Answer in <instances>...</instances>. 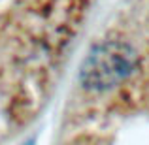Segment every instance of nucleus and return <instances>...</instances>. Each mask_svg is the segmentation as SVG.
Masks as SVG:
<instances>
[{
	"mask_svg": "<svg viewBox=\"0 0 149 145\" xmlns=\"http://www.w3.org/2000/svg\"><path fill=\"white\" fill-rule=\"evenodd\" d=\"M138 53L125 40H102L85 57L79 85L89 92H108L123 85L138 70Z\"/></svg>",
	"mask_w": 149,
	"mask_h": 145,
	"instance_id": "f257e3e1",
	"label": "nucleus"
}]
</instances>
